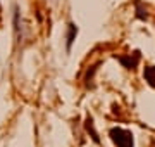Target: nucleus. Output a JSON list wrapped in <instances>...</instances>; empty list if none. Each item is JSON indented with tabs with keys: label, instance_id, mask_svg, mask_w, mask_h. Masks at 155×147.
Here are the masks:
<instances>
[{
	"label": "nucleus",
	"instance_id": "obj_6",
	"mask_svg": "<svg viewBox=\"0 0 155 147\" xmlns=\"http://www.w3.org/2000/svg\"><path fill=\"white\" fill-rule=\"evenodd\" d=\"M136 9H138V14H136V16H138L140 19H147V9H143L140 2L136 4Z\"/></svg>",
	"mask_w": 155,
	"mask_h": 147
},
{
	"label": "nucleus",
	"instance_id": "obj_5",
	"mask_svg": "<svg viewBox=\"0 0 155 147\" xmlns=\"http://www.w3.org/2000/svg\"><path fill=\"white\" fill-rule=\"evenodd\" d=\"M86 132H91V137H93V140L95 142H98V135H97V132L93 130V123H91V119H88V121H86Z\"/></svg>",
	"mask_w": 155,
	"mask_h": 147
},
{
	"label": "nucleus",
	"instance_id": "obj_2",
	"mask_svg": "<svg viewBox=\"0 0 155 147\" xmlns=\"http://www.w3.org/2000/svg\"><path fill=\"white\" fill-rule=\"evenodd\" d=\"M119 61L126 66V68H129V69H134L136 68V64H138V61H140V56H138V52H134L133 54V57L131 56H127V57H121Z\"/></svg>",
	"mask_w": 155,
	"mask_h": 147
},
{
	"label": "nucleus",
	"instance_id": "obj_4",
	"mask_svg": "<svg viewBox=\"0 0 155 147\" xmlns=\"http://www.w3.org/2000/svg\"><path fill=\"white\" fill-rule=\"evenodd\" d=\"M76 33H78V28L71 23L69 24V35H67V47L72 45V42H74V38H76Z\"/></svg>",
	"mask_w": 155,
	"mask_h": 147
},
{
	"label": "nucleus",
	"instance_id": "obj_3",
	"mask_svg": "<svg viewBox=\"0 0 155 147\" xmlns=\"http://www.w3.org/2000/svg\"><path fill=\"white\" fill-rule=\"evenodd\" d=\"M143 78L147 80V83H148L150 87H153V88H155V66H148V68H145Z\"/></svg>",
	"mask_w": 155,
	"mask_h": 147
},
{
	"label": "nucleus",
	"instance_id": "obj_1",
	"mask_svg": "<svg viewBox=\"0 0 155 147\" xmlns=\"http://www.w3.org/2000/svg\"><path fill=\"white\" fill-rule=\"evenodd\" d=\"M110 138L117 147H133V135H131V132H127V130L112 128Z\"/></svg>",
	"mask_w": 155,
	"mask_h": 147
}]
</instances>
